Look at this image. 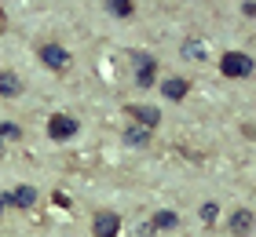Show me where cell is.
I'll list each match as a JSON object with an SVG mask.
<instances>
[{"label":"cell","mask_w":256,"mask_h":237,"mask_svg":"<svg viewBox=\"0 0 256 237\" xmlns=\"http://www.w3.org/2000/svg\"><path fill=\"white\" fill-rule=\"evenodd\" d=\"M124 113L132 117V124H143V128H150V132L161 124V110L158 106H124Z\"/></svg>","instance_id":"5"},{"label":"cell","mask_w":256,"mask_h":237,"mask_svg":"<svg viewBox=\"0 0 256 237\" xmlns=\"http://www.w3.org/2000/svg\"><path fill=\"white\" fill-rule=\"evenodd\" d=\"M0 135H8V139H18L22 132H18V128H15V124H0Z\"/></svg>","instance_id":"15"},{"label":"cell","mask_w":256,"mask_h":237,"mask_svg":"<svg viewBox=\"0 0 256 237\" xmlns=\"http://www.w3.org/2000/svg\"><path fill=\"white\" fill-rule=\"evenodd\" d=\"M22 95V80L11 69H0V99H18Z\"/></svg>","instance_id":"10"},{"label":"cell","mask_w":256,"mask_h":237,"mask_svg":"<svg viewBox=\"0 0 256 237\" xmlns=\"http://www.w3.org/2000/svg\"><path fill=\"white\" fill-rule=\"evenodd\" d=\"M150 227H154V230H176L180 227V216H176V212H154Z\"/></svg>","instance_id":"12"},{"label":"cell","mask_w":256,"mask_h":237,"mask_svg":"<svg viewBox=\"0 0 256 237\" xmlns=\"http://www.w3.org/2000/svg\"><path fill=\"white\" fill-rule=\"evenodd\" d=\"M8 197H11V208H22V212L37 205V190H33V186H15Z\"/></svg>","instance_id":"11"},{"label":"cell","mask_w":256,"mask_h":237,"mask_svg":"<svg viewBox=\"0 0 256 237\" xmlns=\"http://www.w3.org/2000/svg\"><path fill=\"white\" fill-rule=\"evenodd\" d=\"M8 208H11V197H8V194H0V212H8Z\"/></svg>","instance_id":"18"},{"label":"cell","mask_w":256,"mask_h":237,"mask_svg":"<svg viewBox=\"0 0 256 237\" xmlns=\"http://www.w3.org/2000/svg\"><path fill=\"white\" fill-rule=\"evenodd\" d=\"M230 234H234V237H249L252 234V212L249 208L230 212Z\"/></svg>","instance_id":"9"},{"label":"cell","mask_w":256,"mask_h":237,"mask_svg":"<svg viewBox=\"0 0 256 237\" xmlns=\"http://www.w3.org/2000/svg\"><path fill=\"white\" fill-rule=\"evenodd\" d=\"M121 234V216L110 208H99L92 216V237H118Z\"/></svg>","instance_id":"3"},{"label":"cell","mask_w":256,"mask_h":237,"mask_svg":"<svg viewBox=\"0 0 256 237\" xmlns=\"http://www.w3.org/2000/svg\"><path fill=\"white\" fill-rule=\"evenodd\" d=\"M37 58H40L44 69H52V73H66L70 62H74V58H70V51H66L62 44H55V40H44V44L37 47Z\"/></svg>","instance_id":"1"},{"label":"cell","mask_w":256,"mask_h":237,"mask_svg":"<svg viewBox=\"0 0 256 237\" xmlns=\"http://www.w3.org/2000/svg\"><path fill=\"white\" fill-rule=\"evenodd\" d=\"M183 51H187L190 58H205V44L202 40H187V44H183Z\"/></svg>","instance_id":"14"},{"label":"cell","mask_w":256,"mask_h":237,"mask_svg":"<svg viewBox=\"0 0 256 237\" xmlns=\"http://www.w3.org/2000/svg\"><path fill=\"white\" fill-rule=\"evenodd\" d=\"M150 128H143V124H128L124 128V146H132V150H143V146H150Z\"/></svg>","instance_id":"8"},{"label":"cell","mask_w":256,"mask_h":237,"mask_svg":"<svg viewBox=\"0 0 256 237\" xmlns=\"http://www.w3.org/2000/svg\"><path fill=\"white\" fill-rule=\"evenodd\" d=\"M202 216H205V223H212V219H216V205H205Z\"/></svg>","instance_id":"16"},{"label":"cell","mask_w":256,"mask_h":237,"mask_svg":"<svg viewBox=\"0 0 256 237\" xmlns=\"http://www.w3.org/2000/svg\"><path fill=\"white\" fill-rule=\"evenodd\" d=\"M0 153H4V142H0Z\"/></svg>","instance_id":"19"},{"label":"cell","mask_w":256,"mask_h":237,"mask_svg":"<svg viewBox=\"0 0 256 237\" xmlns=\"http://www.w3.org/2000/svg\"><path fill=\"white\" fill-rule=\"evenodd\" d=\"M154 73H158V62H154V58H150V55H136V84L143 88V91L154 84Z\"/></svg>","instance_id":"6"},{"label":"cell","mask_w":256,"mask_h":237,"mask_svg":"<svg viewBox=\"0 0 256 237\" xmlns=\"http://www.w3.org/2000/svg\"><path fill=\"white\" fill-rule=\"evenodd\" d=\"M8 33V15H4V7H0V37Z\"/></svg>","instance_id":"17"},{"label":"cell","mask_w":256,"mask_h":237,"mask_svg":"<svg viewBox=\"0 0 256 237\" xmlns=\"http://www.w3.org/2000/svg\"><path fill=\"white\" fill-rule=\"evenodd\" d=\"M220 73L224 77H249L252 73V58L246 51H227L220 58Z\"/></svg>","instance_id":"4"},{"label":"cell","mask_w":256,"mask_h":237,"mask_svg":"<svg viewBox=\"0 0 256 237\" xmlns=\"http://www.w3.org/2000/svg\"><path fill=\"white\" fill-rule=\"evenodd\" d=\"M106 11H110V15H118V18H128L136 11V4H132V0H106Z\"/></svg>","instance_id":"13"},{"label":"cell","mask_w":256,"mask_h":237,"mask_svg":"<svg viewBox=\"0 0 256 237\" xmlns=\"http://www.w3.org/2000/svg\"><path fill=\"white\" fill-rule=\"evenodd\" d=\"M80 132V121L77 117H70V113H52L48 117V135L55 142H66V139H74Z\"/></svg>","instance_id":"2"},{"label":"cell","mask_w":256,"mask_h":237,"mask_svg":"<svg viewBox=\"0 0 256 237\" xmlns=\"http://www.w3.org/2000/svg\"><path fill=\"white\" fill-rule=\"evenodd\" d=\"M187 91H190V80L187 77H165V80H161V95L172 99V102H183V99H187Z\"/></svg>","instance_id":"7"}]
</instances>
